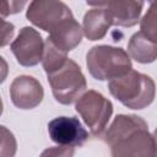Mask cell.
<instances>
[{"mask_svg": "<svg viewBox=\"0 0 157 157\" xmlns=\"http://www.w3.org/2000/svg\"><path fill=\"white\" fill-rule=\"evenodd\" d=\"M108 88L115 99L130 109L146 108L153 102L156 94L153 80L135 70L110 80Z\"/></svg>", "mask_w": 157, "mask_h": 157, "instance_id": "obj_1", "label": "cell"}, {"mask_svg": "<svg viewBox=\"0 0 157 157\" xmlns=\"http://www.w3.org/2000/svg\"><path fill=\"white\" fill-rule=\"evenodd\" d=\"M86 65L96 80H113L132 70L130 55L123 49L112 45H96L86 55Z\"/></svg>", "mask_w": 157, "mask_h": 157, "instance_id": "obj_2", "label": "cell"}, {"mask_svg": "<svg viewBox=\"0 0 157 157\" xmlns=\"http://www.w3.org/2000/svg\"><path fill=\"white\" fill-rule=\"evenodd\" d=\"M47 76L55 101L65 105L78 99L87 88L81 67L71 59H67L61 67Z\"/></svg>", "mask_w": 157, "mask_h": 157, "instance_id": "obj_3", "label": "cell"}, {"mask_svg": "<svg viewBox=\"0 0 157 157\" xmlns=\"http://www.w3.org/2000/svg\"><path fill=\"white\" fill-rule=\"evenodd\" d=\"M75 109L94 136H99L104 131L113 114L112 102L94 90L86 91L77 99Z\"/></svg>", "mask_w": 157, "mask_h": 157, "instance_id": "obj_4", "label": "cell"}, {"mask_svg": "<svg viewBox=\"0 0 157 157\" xmlns=\"http://www.w3.org/2000/svg\"><path fill=\"white\" fill-rule=\"evenodd\" d=\"M26 17L36 27L50 33L63 21L72 17V12L61 1L34 0L29 2Z\"/></svg>", "mask_w": 157, "mask_h": 157, "instance_id": "obj_5", "label": "cell"}, {"mask_svg": "<svg viewBox=\"0 0 157 157\" xmlns=\"http://www.w3.org/2000/svg\"><path fill=\"white\" fill-rule=\"evenodd\" d=\"M112 157H157L153 135L147 128L126 134L110 145Z\"/></svg>", "mask_w": 157, "mask_h": 157, "instance_id": "obj_6", "label": "cell"}, {"mask_svg": "<svg viewBox=\"0 0 157 157\" xmlns=\"http://www.w3.org/2000/svg\"><path fill=\"white\" fill-rule=\"evenodd\" d=\"M45 43L39 32L32 27H23L10 48L17 63L22 66L29 67L42 61L44 55Z\"/></svg>", "mask_w": 157, "mask_h": 157, "instance_id": "obj_7", "label": "cell"}, {"mask_svg": "<svg viewBox=\"0 0 157 157\" xmlns=\"http://www.w3.org/2000/svg\"><path fill=\"white\" fill-rule=\"evenodd\" d=\"M48 132L50 139L61 146H82L88 132L75 117H58L49 121Z\"/></svg>", "mask_w": 157, "mask_h": 157, "instance_id": "obj_8", "label": "cell"}, {"mask_svg": "<svg viewBox=\"0 0 157 157\" xmlns=\"http://www.w3.org/2000/svg\"><path fill=\"white\" fill-rule=\"evenodd\" d=\"M10 97L17 108L32 109L42 102L44 91L37 78L28 75H21L11 82Z\"/></svg>", "mask_w": 157, "mask_h": 157, "instance_id": "obj_9", "label": "cell"}, {"mask_svg": "<svg viewBox=\"0 0 157 157\" xmlns=\"http://www.w3.org/2000/svg\"><path fill=\"white\" fill-rule=\"evenodd\" d=\"M90 6H103L109 10L113 25L119 27H132L139 20L144 7L142 1H104V2H87Z\"/></svg>", "mask_w": 157, "mask_h": 157, "instance_id": "obj_10", "label": "cell"}, {"mask_svg": "<svg viewBox=\"0 0 157 157\" xmlns=\"http://www.w3.org/2000/svg\"><path fill=\"white\" fill-rule=\"evenodd\" d=\"M83 29L75 17H70L63 21L56 28H54L49 36L48 40L59 50L67 53L75 49L82 40Z\"/></svg>", "mask_w": 157, "mask_h": 157, "instance_id": "obj_11", "label": "cell"}, {"mask_svg": "<svg viewBox=\"0 0 157 157\" xmlns=\"http://www.w3.org/2000/svg\"><path fill=\"white\" fill-rule=\"evenodd\" d=\"M112 25L113 18L109 10L103 6H97L94 9L88 10L83 16V34L90 40L102 39L107 34Z\"/></svg>", "mask_w": 157, "mask_h": 157, "instance_id": "obj_12", "label": "cell"}, {"mask_svg": "<svg viewBox=\"0 0 157 157\" xmlns=\"http://www.w3.org/2000/svg\"><path fill=\"white\" fill-rule=\"evenodd\" d=\"M141 128H147V123L141 117L132 114H119L115 117L108 131L105 132L104 141L110 146L114 141H117L121 136L130 134Z\"/></svg>", "mask_w": 157, "mask_h": 157, "instance_id": "obj_13", "label": "cell"}, {"mask_svg": "<svg viewBox=\"0 0 157 157\" xmlns=\"http://www.w3.org/2000/svg\"><path fill=\"white\" fill-rule=\"evenodd\" d=\"M128 53L136 63L150 64L157 59V44L148 40L141 32H136L129 40Z\"/></svg>", "mask_w": 157, "mask_h": 157, "instance_id": "obj_14", "label": "cell"}, {"mask_svg": "<svg viewBox=\"0 0 157 157\" xmlns=\"http://www.w3.org/2000/svg\"><path fill=\"white\" fill-rule=\"evenodd\" d=\"M67 53H64L59 49H56L48 39L45 40V47H44V55L42 59V64L44 67V71L47 75L56 71L59 67H61L65 61L67 60Z\"/></svg>", "mask_w": 157, "mask_h": 157, "instance_id": "obj_15", "label": "cell"}, {"mask_svg": "<svg viewBox=\"0 0 157 157\" xmlns=\"http://www.w3.org/2000/svg\"><path fill=\"white\" fill-rule=\"evenodd\" d=\"M140 29L148 40L157 44V1L151 2L147 12L141 18Z\"/></svg>", "mask_w": 157, "mask_h": 157, "instance_id": "obj_16", "label": "cell"}, {"mask_svg": "<svg viewBox=\"0 0 157 157\" xmlns=\"http://www.w3.org/2000/svg\"><path fill=\"white\" fill-rule=\"evenodd\" d=\"M16 140L13 134L5 126H1V148L0 157H13L16 153Z\"/></svg>", "mask_w": 157, "mask_h": 157, "instance_id": "obj_17", "label": "cell"}, {"mask_svg": "<svg viewBox=\"0 0 157 157\" xmlns=\"http://www.w3.org/2000/svg\"><path fill=\"white\" fill-rule=\"evenodd\" d=\"M75 147L72 146H54L44 150L39 157H74Z\"/></svg>", "mask_w": 157, "mask_h": 157, "instance_id": "obj_18", "label": "cell"}, {"mask_svg": "<svg viewBox=\"0 0 157 157\" xmlns=\"http://www.w3.org/2000/svg\"><path fill=\"white\" fill-rule=\"evenodd\" d=\"M26 5V1H4L1 4V16L2 17H6L9 15H12V13H17L20 12Z\"/></svg>", "mask_w": 157, "mask_h": 157, "instance_id": "obj_19", "label": "cell"}, {"mask_svg": "<svg viewBox=\"0 0 157 157\" xmlns=\"http://www.w3.org/2000/svg\"><path fill=\"white\" fill-rule=\"evenodd\" d=\"M13 36V25L9 23L6 21H2V40H1V45H6L9 43V40L12 38Z\"/></svg>", "mask_w": 157, "mask_h": 157, "instance_id": "obj_20", "label": "cell"}, {"mask_svg": "<svg viewBox=\"0 0 157 157\" xmlns=\"http://www.w3.org/2000/svg\"><path fill=\"white\" fill-rule=\"evenodd\" d=\"M153 139H155V144H156V150H157V129L153 132Z\"/></svg>", "mask_w": 157, "mask_h": 157, "instance_id": "obj_21", "label": "cell"}]
</instances>
